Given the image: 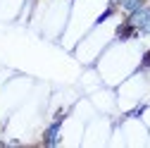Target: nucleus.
Masks as SVG:
<instances>
[{
  "label": "nucleus",
  "mask_w": 150,
  "mask_h": 148,
  "mask_svg": "<svg viewBox=\"0 0 150 148\" xmlns=\"http://www.w3.org/2000/svg\"><path fill=\"white\" fill-rule=\"evenodd\" d=\"M124 22L136 31V36H141V38H150V0L145 5H141L136 12L126 14Z\"/></svg>",
  "instance_id": "1"
},
{
  "label": "nucleus",
  "mask_w": 150,
  "mask_h": 148,
  "mask_svg": "<svg viewBox=\"0 0 150 148\" xmlns=\"http://www.w3.org/2000/svg\"><path fill=\"white\" fill-rule=\"evenodd\" d=\"M67 115H69V110H62V112H57V115L50 120V124L43 129V143H45V146L55 148V146L62 143V129H64V120H67Z\"/></svg>",
  "instance_id": "2"
},
{
  "label": "nucleus",
  "mask_w": 150,
  "mask_h": 148,
  "mask_svg": "<svg viewBox=\"0 0 150 148\" xmlns=\"http://www.w3.org/2000/svg\"><path fill=\"white\" fill-rule=\"evenodd\" d=\"M107 3L115 7L117 12H122V14L126 17V14H131V12H136L141 5H145L148 0H107Z\"/></svg>",
  "instance_id": "3"
}]
</instances>
